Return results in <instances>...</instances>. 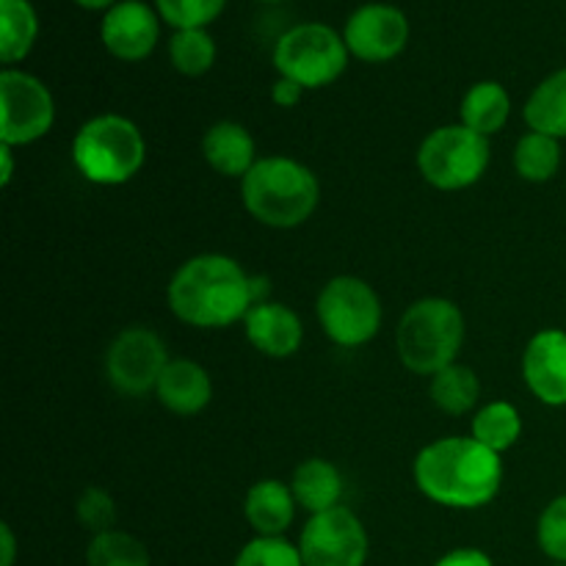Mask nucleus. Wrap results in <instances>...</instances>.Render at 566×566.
Segmentation results:
<instances>
[{"label":"nucleus","instance_id":"obj_1","mask_svg":"<svg viewBox=\"0 0 566 566\" xmlns=\"http://www.w3.org/2000/svg\"><path fill=\"white\" fill-rule=\"evenodd\" d=\"M263 298H269V280L252 276L235 258L221 252L193 254L166 285L169 313L193 329L243 324L249 310Z\"/></svg>","mask_w":566,"mask_h":566},{"label":"nucleus","instance_id":"obj_2","mask_svg":"<svg viewBox=\"0 0 566 566\" xmlns=\"http://www.w3.org/2000/svg\"><path fill=\"white\" fill-rule=\"evenodd\" d=\"M412 479L426 501L453 512H475L501 495L506 468L501 453L473 437H442L418 451Z\"/></svg>","mask_w":566,"mask_h":566},{"label":"nucleus","instance_id":"obj_3","mask_svg":"<svg viewBox=\"0 0 566 566\" xmlns=\"http://www.w3.org/2000/svg\"><path fill=\"white\" fill-rule=\"evenodd\" d=\"M241 202L258 224L296 230L321 202V182L307 164L287 155H265L241 180Z\"/></svg>","mask_w":566,"mask_h":566},{"label":"nucleus","instance_id":"obj_4","mask_svg":"<svg viewBox=\"0 0 566 566\" xmlns=\"http://www.w3.org/2000/svg\"><path fill=\"white\" fill-rule=\"evenodd\" d=\"M468 335L462 307L446 296H423L403 310L396 329V352L415 376H434L459 363Z\"/></svg>","mask_w":566,"mask_h":566},{"label":"nucleus","instance_id":"obj_5","mask_svg":"<svg viewBox=\"0 0 566 566\" xmlns=\"http://www.w3.org/2000/svg\"><path fill=\"white\" fill-rule=\"evenodd\" d=\"M144 164L147 138L136 122L122 114L92 116L72 138V166L92 186H125L144 169Z\"/></svg>","mask_w":566,"mask_h":566},{"label":"nucleus","instance_id":"obj_6","mask_svg":"<svg viewBox=\"0 0 566 566\" xmlns=\"http://www.w3.org/2000/svg\"><path fill=\"white\" fill-rule=\"evenodd\" d=\"M315 318L326 340L340 348H363L379 335L385 307L368 280L340 274L321 287L315 298Z\"/></svg>","mask_w":566,"mask_h":566},{"label":"nucleus","instance_id":"obj_7","mask_svg":"<svg viewBox=\"0 0 566 566\" xmlns=\"http://www.w3.org/2000/svg\"><path fill=\"white\" fill-rule=\"evenodd\" d=\"M418 171L437 191H464L486 175L492 160L490 138L457 125L434 127L418 147Z\"/></svg>","mask_w":566,"mask_h":566},{"label":"nucleus","instance_id":"obj_8","mask_svg":"<svg viewBox=\"0 0 566 566\" xmlns=\"http://www.w3.org/2000/svg\"><path fill=\"white\" fill-rule=\"evenodd\" d=\"M346 39L324 22H302L276 39L274 66L280 77L302 83L304 88L332 86L346 72Z\"/></svg>","mask_w":566,"mask_h":566},{"label":"nucleus","instance_id":"obj_9","mask_svg":"<svg viewBox=\"0 0 566 566\" xmlns=\"http://www.w3.org/2000/svg\"><path fill=\"white\" fill-rule=\"evenodd\" d=\"M55 125V99L48 83L17 66L0 72V144L20 149L36 144Z\"/></svg>","mask_w":566,"mask_h":566},{"label":"nucleus","instance_id":"obj_10","mask_svg":"<svg viewBox=\"0 0 566 566\" xmlns=\"http://www.w3.org/2000/svg\"><path fill=\"white\" fill-rule=\"evenodd\" d=\"M169 346L158 332L147 326H127L105 348V379L119 396L142 398L155 392L166 365Z\"/></svg>","mask_w":566,"mask_h":566},{"label":"nucleus","instance_id":"obj_11","mask_svg":"<svg viewBox=\"0 0 566 566\" xmlns=\"http://www.w3.org/2000/svg\"><path fill=\"white\" fill-rule=\"evenodd\" d=\"M296 545L304 566H365L370 551L368 531L348 506L307 517Z\"/></svg>","mask_w":566,"mask_h":566},{"label":"nucleus","instance_id":"obj_12","mask_svg":"<svg viewBox=\"0 0 566 566\" xmlns=\"http://www.w3.org/2000/svg\"><path fill=\"white\" fill-rule=\"evenodd\" d=\"M343 39L354 59L365 64H385L407 48L409 20L398 6L365 3L346 20Z\"/></svg>","mask_w":566,"mask_h":566},{"label":"nucleus","instance_id":"obj_13","mask_svg":"<svg viewBox=\"0 0 566 566\" xmlns=\"http://www.w3.org/2000/svg\"><path fill=\"white\" fill-rule=\"evenodd\" d=\"M158 9L142 0H122L111 6L99 22V42L114 59L144 61L155 50L160 36Z\"/></svg>","mask_w":566,"mask_h":566},{"label":"nucleus","instance_id":"obj_14","mask_svg":"<svg viewBox=\"0 0 566 566\" xmlns=\"http://www.w3.org/2000/svg\"><path fill=\"white\" fill-rule=\"evenodd\" d=\"M523 381L545 407H566V329H539L523 352Z\"/></svg>","mask_w":566,"mask_h":566},{"label":"nucleus","instance_id":"obj_15","mask_svg":"<svg viewBox=\"0 0 566 566\" xmlns=\"http://www.w3.org/2000/svg\"><path fill=\"white\" fill-rule=\"evenodd\" d=\"M243 335L263 357L291 359L304 343V324L293 307L263 298L243 318Z\"/></svg>","mask_w":566,"mask_h":566},{"label":"nucleus","instance_id":"obj_16","mask_svg":"<svg viewBox=\"0 0 566 566\" xmlns=\"http://www.w3.org/2000/svg\"><path fill=\"white\" fill-rule=\"evenodd\" d=\"M155 398L166 412L177 415V418H193L213 401V379L197 359L177 357L166 365L164 376L155 387Z\"/></svg>","mask_w":566,"mask_h":566},{"label":"nucleus","instance_id":"obj_17","mask_svg":"<svg viewBox=\"0 0 566 566\" xmlns=\"http://www.w3.org/2000/svg\"><path fill=\"white\" fill-rule=\"evenodd\" d=\"M202 158L216 175L243 180L258 164V142L247 125L235 119H219L205 130Z\"/></svg>","mask_w":566,"mask_h":566},{"label":"nucleus","instance_id":"obj_18","mask_svg":"<svg viewBox=\"0 0 566 566\" xmlns=\"http://www.w3.org/2000/svg\"><path fill=\"white\" fill-rule=\"evenodd\" d=\"M298 512L291 484L280 479L254 481L243 497V517L254 536H285Z\"/></svg>","mask_w":566,"mask_h":566},{"label":"nucleus","instance_id":"obj_19","mask_svg":"<svg viewBox=\"0 0 566 566\" xmlns=\"http://www.w3.org/2000/svg\"><path fill=\"white\" fill-rule=\"evenodd\" d=\"M291 490L296 497L298 509L313 517V514L329 512V509L343 506V492H346V481H343L340 468L324 457H310L293 470Z\"/></svg>","mask_w":566,"mask_h":566},{"label":"nucleus","instance_id":"obj_20","mask_svg":"<svg viewBox=\"0 0 566 566\" xmlns=\"http://www.w3.org/2000/svg\"><path fill=\"white\" fill-rule=\"evenodd\" d=\"M512 119V97L509 88L497 81H479L464 92L459 105V122L479 136L492 138Z\"/></svg>","mask_w":566,"mask_h":566},{"label":"nucleus","instance_id":"obj_21","mask_svg":"<svg viewBox=\"0 0 566 566\" xmlns=\"http://www.w3.org/2000/svg\"><path fill=\"white\" fill-rule=\"evenodd\" d=\"M523 119L528 130L545 133V136L566 138V66L551 72L545 81L536 83L531 97L523 105Z\"/></svg>","mask_w":566,"mask_h":566},{"label":"nucleus","instance_id":"obj_22","mask_svg":"<svg viewBox=\"0 0 566 566\" xmlns=\"http://www.w3.org/2000/svg\"><path fill=\"white\" fill-rule=\"evenodd\" d=\"M429 396L440 412L451 418L470 415L481 401V379L470 365L453 363L429 379Z\"/></svg>","mask_w":566,"mask_h":566},{"label":"nucleus","instance_id":"obj_23","mask_svg":"<svg viewBox=\"0 0 566 566\" xmlns=\"http://www.w3.org/2000/svg\"><path fill=\"white\" fill-rule=\"evenodd\" d=\"M470 437L503 457L523 437V415L509 401H486L470 420Z\"/></svg>","mask_w":566,"mask_h":566},{"label":"nucleus","instance_id":"obj_24","mask_svg":"<svg viewBox=\"0 0 566 566\" xmlns=\"http://www.w3.org/2000/svg\"><path fill=\"white\" fill-rule=\"evenodd\" d=\"M39 33V17L31 0H0V61L14 66L31 53Z\"/></svg>","mask_w":566,"mask_h":566},{"label":"nucleus","instance_id":"obj_25","mask_svg":"<svg viewBox=\"0 0 566 566\" xmlns=\"http://www.w3.org/2000/svg\"><path fill=\"white\" fill-rule=\"evenodd\" d=\"M562 169V142L545 133L528 130L514 144V171L525 182H551Z\"/></svg>","mask_w":566,"mask_h":566},{"label":"nucleus","instance_id":"obj_26","mask_svg":"<svg viewBox=\"0 0 566 566\" xmlns=\"http://www.w3.org/2000/svg\"><path fill=\"white\" fill-rule=\"evenodd\" d=\"M216 39L205 28H182L169 39V61L180 75L202 77L216 64Z\"/></svg>","mask_w":566,"mask_h":566},{"label":"nucleus","instance_id":"obj_27","mask_svg":"<svg viewBox=\"0 0 566 566\" xmlns=\"http://www.w3.org/2000/svg\"><path fill=\"white\" fill-rule=\"evenodd\" d=\"M86 566H153V558L142 539L114 528L88 539Z\"/></svg>","mask_w":566,"mask_h":566},{"label":"nucleus","instance_id":"obj_28","mask_svg":"<svg viewBox=\"0 0 566 566\" xmlns=\"http://www.w3.org/2000/svg\"><path fill=\"white\" fill-rule=\"evenodd\" d=\"M232 566H304V558L285 536H254L238 551Z\"/></svg>","mask_w":566,"mask_h":566},{"label":"nucleus","instance_id":"obj_29","mask_svg":"<svg viewBox=\"0 0 566 566\" xmlns=\"http://www.w3.org/2000/svg\"><path fill=\"white\" fill-rule=\"evenodd\" d=\"M227 0H155L160 20L175 31L182 28H208L224 11Z\"/></svg>","mask_w":566,"mask_h":566},{"label":"nucleus","instance_id":"obj_30","mask_svg":"<svg viewBox=\"0 0 566 566\" xmlns=\"http://www.w3.org/2000/svg\"><path fill=\"white\" fill-rule=\"evenodd\" d=\"M536 542L553 564H566V495L553 497L542 509L536 520Z\"/></svg>","mask_w":566,"mask_h":566},{"label":"nucleus","instance_id":"obj_31","mask_svg":"<svg viewBox=\"0 0 566 566\" xmlns=\"http://www.w3.org/2000/svg\"><path fill=\"white\" fill-rule=\"evenodd\" d=\"M77 523L88 531L92 536L114 531L116 525V501L108 490L103 486H86L75 503Z\"/></svg>","mask_w":566,"mask_h":566},{"label":"nucleus","instance_id":"obj_32","mask_svg":"<svg viewBox=\"0 0 566 566\" xmlns=\"http://www.w3.org/2000/svg\"><path fill=\"white\" fill-rule=\"evenodd\" d=\"M434 566H495V562L479 547H457L437 558Z\"/></svg>","mask_w":566,"mask_h":566},{"label":"nucleus","instance_id":"obj_33","mask_svg":"<svg viewBox=\"0 0 566 566\" xmlns=\"http://www.w3.org/2000/svg\"><path fill=\"white\" fill-rule=\"evenodd\" d=\"M304 92H307V88H304L302 83L291 81V77H276L274 86H271V99H274V105H280V108H296V105L302 103Z\"/></svg>","mask_w":566,"mask_h":566},{"label":"nucleus","instance_id":"obj_34","mask_svg":"<svg viewBox=\"0 0 566 566\" xmlns=\"http://www.w3.org/2000/svg\"><path fill=\"white\" fill-rule=\"evenodd\" d=\"M17 562V536L9 523L0 525V566H14Z\"/></svg>","mask_w":566,"mask_h":566},{"label":"nucleus","instance_id":"obj_35","mask_svg":"<svg viewBox=\"0 0 566 566\" xmlns=\"http://www.w3.org/2000/svg\"><path fill=\"white\" fill-rule=\"evenodd\" d=\"M14 180V147L0 144V186L9 188Z\"/></svg>","mask_w":566,"mask_h":566},{"label":"nucleus","instance_id":"obj_36","mask_svg":"<svg viewBox=\"0 0 566 566\" xmlns=\"http://www.w3.org/2000/svg\"><path fill=\"white\" fill-rule=\"evenodd\" d=\"M75 3L83 6V9H92V11H97V9L108 11L111 6H116V0H75Z\"/></svg>","mask_w":566,"mask_h":566},{"label":"nucleus","instance_id":"obj_37","mask_svg":"<svg viewBox=\"0 0 566 566\" xmlns=\"http://www.w3.org/2000/svg\"><path fill=\"white\" fill-rule=\"evenodd\" d=\"M263 3H280V0H263Z\"/></svg>","mask_w":566,"mask_h":566},{"label":"nucleus","instance_id":"obj_38","mask_svg":"<svg viewBox=\"0 0 566 566\" xmlns=\"http://www.w3.org/2000/svg\"><path fill=\"white\" fill-rule=\"evenodd\" d=\"M551 566H566V564H551Z\"/></svg>","mask_w":566,"mask_h":566}]
</instances>
